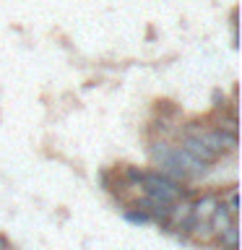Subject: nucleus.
I'll list each match as a JSON object with an SVG mask.
<instances>
[{
    "label": "nucleus",
    "instance_id": "obj_1",
    "mask_svg": "<svg viewBox=\"0 0 242 250\" xmlns=\"http://www.w3.org/2000/svg\"><path fill=\"white\" fill-rule=\"evenodd\" d=\"M141 195L146 198H154V201H161V203H177L182 198H193L190 190L182 185V183H175L172 177L161 175L156 169H143V177H141Z\"/></svg>",
    "mask_w": 242,
    "mask_h": 250
},
{
    "label": "nucleus",
    "instance_id": "obj_2",
    "mask_svg": "<svg viewBox=\"0 0 242 250\" xmlns=\"http://www.w3.org/2000/svg\"><path fill=\"white\" fill-rule=\"evenodd\" d=\"M214 245H219L222 250H240V224L234 222L226 229H222L214 237Z\"/></svg>",
    "mask_w": 242,
    "mask_h": 250
},
{
    "label": "nucleus",
    "instance_id": "obj_3",
    "mask_svg": "<svg viewBox=\"0 0 242 250\" xmlns=\"http://www.w3.org/2000/svg\"><path fill=\"white\" fill-rule=\"evenodd\" d=\"M122 216L128 219L130 224H151V216H148L143 208H138V206H125Z\"/></svg>",
    "mask_w": 242,
    "mask_h": 250
}]
</instances>
